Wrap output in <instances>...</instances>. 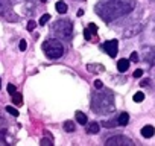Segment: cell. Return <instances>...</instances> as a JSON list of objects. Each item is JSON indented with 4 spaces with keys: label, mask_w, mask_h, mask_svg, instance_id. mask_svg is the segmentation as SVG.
<instances>
[{
    "label": "cell",
    "mask_w": 155,
    "mask_h": 146,
    "mask_svg": "<svg viewBox=\"0 0 155 146\" xmlns=\"http://www.w3.org/2000/svg\"><path fill=\"white\" fill-rule=\"evenodd\" d=\"M134 8H135L134 0H110V2L99 3L96 6V12L104 22L110 23L120 18L122 15H126Z\"/></svg>",
    "instance_id": "1"
},
{
    "label": "cell",
    "mask_w": 155,
    "mask_h": 146,
    "mask_svg": "<svg viewBox=\"0 0 155 146\" xmlns=\"http://www.w3.org/2000/svg\"><path fill=\"white\" fill-rule=\"evenodd\" d=\"M91 110L97 114L113 113L114 111V98L110 91H104L101 95L93 96L91 101Z\"/></svg>",
    "instance_id": "2"
},
{
    "label": "cell",
    "mask_w": 155,
    "mask_h": 146,
    "mask_svg": "<svg viewBox=\"0 0 155 146\" xmlns=\"http://www.w3.org/2000/svg\"><path fill=\"white\" fill-rule=\"evenodd\" d=\"M43 52L50 59H58L64 55V46L56 38H49L43 43Z\"/></svg>",
    "instance_id": "3"
},
{
    "label": "cell",
    "mask_w": 155,
    "mask_h": 146,
    "mask_svg": "<svg viewBox=\"0 0 155 146\" xmlns=\"http://www.w3.org/2000/svg\"><path fill=\"white\" fill-rule=\"evenodd\" d=\"M52 31H53V34L56 37L68 40L71 37V34H73V25H71L70 20H58V22H55Z\"/></svg>",
    "instance_id": "4"
},
{
    "label": "cell",
    "mask_w": 155,
    "mask_h": 146,
    "mask_svg": "<svg viewBox=\"0 0 155 146\" xmlns=\"http://www.w3.org/2000/svg\"><path fill=\"white\" fill-rule=\"evenodd\" d=\"M107 146H134V141L125 135H114L105 141Z\"/></svg>",
    "instance_id": "5"
},
{
    "label": "cell",
    "mask_w": 155,
    "mask_h": 146,
    "mask_svg": "<svg viewBox=\"0 0 155 146\" xmlns=\"http://www.w3.org/2000/svg\"><path fill=\"white\" fill-rule=\"evenodd\" d=\"M104 50L111 56V58H116V55H117V52H119V41L117 40H108V41H105L104 43Z\"/></svg>",
    "instance_id": "6"
},
{
    "label": "cell",
    "mask_w": 155,
    "mask_h": 146,
    "mask_svg": "<svg viewBox=\"0 0 155 146\" xmlns=\"http://www.w3.org/2000/svg\"><path fill=\"white\" fill-rule=\"evenodd\" d=\"M11 2L9 0H0V14L2 15H6V12L11 11Z\"/></svg>",
    "instance_id": "7"
},
{
    "label": "cell",
    "mask_w": 155,
    "mask_h": 146,
    "mask_svg": "<svg viewBox=\"0 0 155 146\" xmlns=\"http://www.w3.org/2000/svg\"><path fill=\"white\" fill-rule=\"evenodd\" d=\"M153 134H155V128H153L152 125H146V126L141 128V135H143L144 138H150Z\"/></svg>",
    "instance_id": "8"
},
{
    "label": "cell",
    "mask_w": 155,
    "mask_h": 146,
    "mask_svg": "<svg viewBox=\"0 0 155 146\" xmlns=\"http://www.w3.org/2000/svg\"><path fill=\"white\" fill-rule=\"evenodd\" d=\"M99 131H101V125L97 122H90L87 125V132L88 134H97Z\"/></svg>",
    "instance_id": "9"
},
{
    "label": "cell",
    "mask_w": 155,
    "mask_h": 146,
    "mask_svg": "<svg viewBox=\"0 0 155 146\" xmlns=\"http://www.w3.org/2000/svg\"><path fill=\"white\" fill-rule=\"evenodd\" d=\"M117 68H119V71H126L129 68V59H125V58L119 59L117 61Z\"/></svg>",
    "instance_id": "10"
},
{
    "label": "cell",
    "mask_w": 155,
    "mask_h": 146,
    "mask_svg": "<svg viewBox=\"0 0 155 146\" xmlns=\"http://www.w3.org/2000/svg\"><path fill=\"white\" fill-rule=\"evenodd\" d=\"M74 117H76V122H78V123H81V125H85L87 120H88V119H87V114L82 113V111H76Z\"/></svg>",
    "instance_id": "11"
},
{
    "label": "cell",
    "mask_w": 155,
    "mask_h": 146,
    "mask_svg": "<svg viewBox=\"0 0 155 146\" xmlns=\"http://www.w3.org/2000/svg\"><path fill=\"white\" fill-rule=\"evenodd\" d=\"M128 122H129V114H128V113H122V114L119 116V119H117V123H119L120 126H126Z\"/></svg>",
    "instance_id": "12"
},
{
    "label": "cell",
    "mask_w": 155,
    "mask_h": 146,
    "mask_svg": "<svg viewBox=\"0 0 155 146\" xmlns=\"http://www.w3.org/2000/svg\"><path fill=\"white\" fill-rule=\"evenodd\" d=\"M11 96H12V98H11V99H12V102H14V104H15L17 107H20V105L23 104V99H21V95H20V93L14 91V93H12Z\"/></svg>",
    "instance_id": "13"
},
{
    "label": "cell",
    "mask_w": 155,
    "mask_h": 146,
    "mask_svg": "<svg viewBox=\"0 0 155 146\" xmlns=\"http://www.w3.org/2000/svg\"><path fill=\"white\" fill-rule=\"evenodd\" d=\"M88 71H104L105 67L102 64H88Z\"/></svg>",
    "instance_id": "14"
},
{
    "label": "cell",
    "mask_w": 155,
    "mask_h": 146,
    "mask_svg": "<svg viewBox=\"0 0 155 146\" xmlns=\"http://www.w3.org/2000/svg\"><path fill=\"white\" fill-rule=\"evenodd\" d=\"M55 8H56V11H58L59 14H65V12H67V5H65L64 2H56Z\"/></svg>",
    "instance_id": "15"
},
{
    "label": "cell",
    "mask_w": 155,
    "mask_h": 146,
    "mask_svg": "<svg viewBox=\"0 0 155 146\" xmlns=\"http://www.w3.org/2000/svg\"><path fill=\"white\" fill-rule=\"evenodd\" d=\"M64 129H65L67 132H73V131L76 129V126H74V123H73V122L67 120V122H64Z\"/></svg>",
    "instance_id": "16"
},
{
    "label": "cell",
    "mask_w": 155,
    "mask_h": 146,
    "mask_svg": "<svg viewBox=\"0 0 155 146\" xmlns=\"http://www.w3.org/2000/svg\"><path fill=\"white\" fill-rule=\"evenodd\" d=\"M50 20V15L49 14H44V15H41V18H40V22H38V25H41V26H44L47 22Z\"/></svg>",
    "instance_id": "17"
},
{
    "label": "cell",
    "mask_w": 155,
    "mask_h": 146,
    "mask_svg": "<svg viewBox=\"0 0 155 146\" xmlns=\"http://www.w3.org/2000/svg\"><path fill=\"white\" fill-rule=\"evenodd\" d=\"M132 99H134V102H141V101L144 99V95H143L141 91H138V93H135V95H134V98H132Z\"/></svg>",
    "instance_id": "18"
},
{
    "label": "cell",
    "mask_w": 155,
    "mask_h": 146,
    "mask_svg": "<svg viewBox=\"0 0 155 146\" xmlns=\"http://www.w3.org/2000/svg\"><path fill=\"white\" fill-rule=\"evenodd\" d=\"M6 111H8L9 114H12L14 117H17V116H18V110H15V108H14V107H11V105H8V107H6Z\"/></svg>",
    "instance_id": "19"
},
{
    "label": "cell",
    "mask_w": 155,
    "mask_h": 146,
    "mask_svg": "<svg viewBox=\"0 0 155 146\" xmlns=\"http://www.w3.org/2000/svg\"><path fill=\"white\" fill-rule=\"evenodd\" d=\"M88 29H90V32H91L93 35H97V26H96L94 23H90V25H88Z\"/></svg>",
    "instance_id": "20"
},
{
    "label": "cell",
    "mask_w": 155,
    "mask_h": 146,
    "mask_svg": "<svg viewBox=\"0 0 155 146\" xmlns=\"http://www.w3.org/2000/svg\"><path fill=\"white\" fill-rule=\"evenodd\" d=\"M91 35H93V34L90 32V29H88V28H87V29H84V38H85L87 41H90V40H91Z\"/></svg>",
    "instance_id": "21"
},
{
    "label": "cell",
    "mask_w": 155,
    "mask_h": 146,
    "mask_svg": "<svg viewBox=\"0 0 155 146\" xmlns=\"http://www.w3.org/2000/svg\"><path fill=\"white\" fill-rule=\"evenodd\" d=\"M40 143H41L43 146H47V144H49V146H52V144H53V140H52V138H43Z\"/></svg>",
    "instance_id": "22"
},
{
    "label": "cell",
    "mask_w": 155,
    "mask_h": 146,
    "mask_svg": "<svg viewBox=\"0 0 155 146\" xmlns=\"http://www.w3.org/2000/svg\"><path fill=\"white\" fill-rule=\"evenodd\" d=\"M129 61H132V62H138V53H137V52H132L131 56H129Z\"/></svg>",
    "instance_id": "23"
},
{
    "label": "cell",
    "mask_w": 155,
    "mask_h": 146,
    "mask_svg": "<svg viewBox=\"0 0 155 146\" xmlns=\"http://www.w3.org/2000/svg\"><path fill=\"white\" fill-rule=\"evenodd\" d=\"M93 85H94L96 90H102V88H104V84H102V81H99V79H96Z\"/></svg>",
    "instance_id": "24"
},
{
    "label": "cell",
    "mask_w": 155,
    "mask_h": 146,
    "mask_svg": "<svg viewBox=\"0 0 155 146\" xmlns=\"http://www.w3.org/2000/svg\"><path fill=\"white\" fill-rule=\"evenodd\" d=\"M37 28V22H34V20H31L29 23H28V31H34Z\"/></svg>",
    "instance_id": "25"
},
{
    "label": "cell",
    "mask_w": 155,
    "mask_h": 146,
    "mask_svg": "<svg viewBox=\"0 0 155 146\" xmlns=\"http://www.w3.org/2000/svg\"><path fill=\"white\" fill-rule=\"evenodd\" d=\"M141 76H143V70L141 68H137L134 71V78H141Z\"/></svg>",
    "instance_id": "26"
},
{
    "label": "cell",
    "mask_w": 155,
    "mask_h": 146,
    "mask_svg": "<svg viewBox=\"0 0 155 146\" xmlns=\"http://www.w3.org/2000/svg\"><path fill=\"white\" fill-rule=\"evenodd\" d=\"M26 49H28V43H26L25 40H21V41H20V50H21V52H25Z\"/></svg>",
    "instance_id": "27"
},
{
    "label": "cell",
    "mask_w": 155,
    "mask_h": 146,
    "mask_svg": "<svg viewBox=\"0 0 155 146\" xmlns=\"http://www.w3.org/2000/svg\"><path fill=\"white\" fill-rule=\"evenodd\" d=\"M14 91H17L15 85H14V84H9V85H8V93H9V95H12Z\"/></svg>",
    "instance_id": "28"
},
{
    "label": "cell",
    "mask_w": 155,
    "mask_h": 146,
    "mask_svg": "<svg viewBox=\"0 0 155 146\" xmlns=\"http://www.w3.org/2000/svg\"><path fill=\"white\" fill-rule=\"evenodd\" d=\"M117 123H111V122H105L104 123V126H107V128H113V126H116Z\"/></svg>",
    "instance_id": "29"
},
{
    "label": "cell",
    "mask_w": 155,
    "mask_h": 146,
    "mask_svg": "<svg viewBox=\"0 0 155 146\" xmlns=\"http://www.w3.org/2000/svg\"><path fill=\"white\" fill-rule=\"evenodd\" d=\"M147 84H149V79H144V81H141V84H140V85H141V87H146Z\"/></svg>",
    "instance_id": "30"
},
{
    "label": "cell",
    "mask_w": 155,
    "mask_h": 146,
    "mask_svg": "<svg viewBox=\"0 0 155 146\" xmlns=\"http://www.w3.org/2000/svg\"><path fill=\"white\" fill-rule=\"evenodd\" d=\"M76 14H78V17H82V15H84V9H79Z\"/></svg>",
    "instance_id": "31"
},
{
    "label": "cell",
    "mask_w": 155,
    "mask_h": 146,
    "mask_svg": "<svg viewBox=\"0 0 155 146\" xmlns=\"http://www.w3.org/2000/svg\"><path fill=\"white\" fill-rule=\"evenodd\" d=\"M41 2H43V3H46V2H47V0H41Z\"/></svg>",
    "instance_id": "32"
},
{
    "label": "cell",
    "mask_w": 155,
    "mask_h": 146,
    "mask_svg": "<svg viewBox=\"0 0 155 146\" xmlns=\"http://www.w3.org/2000/svg\"><path fill=\"white\" fill-rule=\"evenodd\" d=\"M0 87H2V81H0Z\"/></svg>",
    "instance_id": "33"
}]
</instances>
